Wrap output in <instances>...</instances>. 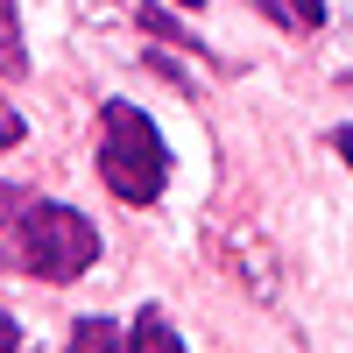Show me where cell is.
Listing matches in <instances>:
<instances>
[{
    "label": "cell",
    "instance_id": "cell-1",
    "mask_svg": "<svg viewBox=\"0 0 353 353\" xmlns=\"http://www.w3.org/2000/svg\"><path fill=\"white\" fill-rule=\"evenodd\" d=\"M99 261V226L64 198H36L21 184H0V269L28 283H78Z\"/></svg>",
    "mask_w": 353,
    "mask_h": 353
},
{
    "label": "cell",
    "instance_id": "cell-2",
    "mask_svg": "<svg viewBox=\"0 0 353 353\" xmlns=\"http://www.w3.org/2000/svg\"><path fill=\"white\" fill-rule=\"evenodd\" d=\"M92 163H99V184L121 205H134V212H149V205L170 191V141H163V128L134 99H106L99 106V149H92Z\"/></svg>",
    "mask_w": 353,
    "mask_h": 353
},
{
    "label": "cell",
    "instance_id": "cell-3",
    "mask_svg": "<svg viewBox=\"0 0 353 353\" xmlns=\"http://www.w3.org/2000/svg\"><path fill=\"white\" fill-rule=\"evenodd\" d=\"M128 353H184V339H176V325H170L156 304H141L128 318Z\"/></svg>",
    "mask_w": 353,
    "mask_h": 353
},
{
    "label": "cell",
    "instance_id": "cell-4",
    "mask_svg": "<svg viewBox=\"0 0 353 353\" xmlns=\"http://www.w3.org/2000/svg\"><path fill=\"white\" fill-rule=\"evenodd\" d=\"M64 353H128V332L113 325V318L85 311V318H71V339H64Z\"/></svg>",
    "mask_w": 353,
    "mask_h": 353
},
{
    "label": "cell",
    "instance_id": "cell-5",
    "mask_svg": "<svg viewBox=\"0 0 353 353\" xmlns=\"http://www.w3.org/2000/svg\"><path fill=\"white\" fill-rule=\"evenodd\" d=\"M248 8H261L276 28H290V36H318V28H325V0H248Z\"/></svg>",
    "mask_w": 353,
    "mask_h": 353
},
{
    "label": "cell",
    "instance_id": "cell-6",
    "mask_svg": "<svg viewBox=\"0 0 353 353\" xmlns=\"http://www.w3.org/2000/svg\"><path fill=\"white\" fill-rule=\"evenodd\" d=\"M0 78H28V36L14 0H0Z\"/></svg>",
    "mask_w": 353,
    "mask_h": 353
},
{
    "label": "cell",
    "instance_id": "cell-7",
    "mask_svg": "<svg viewBox=\"0 0 353 353\" xmlns=\"http://www.w3.org/2000/svg\"><path fill=\"white\" fill-rule=\"evenodd\" d=\"M0 149H21V113L0 99Z\"/></svg>",
    "mask_w": 353,
    "mask_h": 353
},
{
    "label": "cell",
    "instance_id": "cell-8",
    "mask_svg": "<svg viewBox=\"0 0 353 353\" xmlns=\"http://www.w3.org/2000/svg\"><path fill=\"white\" fill-rule=\"evenodd\" d=\"M325 141H332V149H339V163H346V170H353V128H332V134H325Z\"/></svg>",
    "mask_w": 353,
    "mask_h": 353
},
{
    "label": "cell",
    "instance_id": "cell-9",
    "mask_svg": "<svg viewBox=\"0 0 353 353\" xmlns=\"http://www.w3.org/2000/svg\"><path fill=\"white\" fill-rule=\"evenodd\" d=\"M14 346H21V325H14L8 311H0V353H14Z\"/></svg>",
    "mask_w": 353,
    "mask_h": 353
},
{
    "label": "cell",
    "instance_id": "cell-10",
    "mask_svg": "<svg viewBox=\"0 0 353 353\" xmlns=\"http://www.w3.org/2000/svg\"><path fill=\"white\" fill-rule=\"evenodd\" d=\"M176 8H191V14H198V8H205V0H176Z\"/></svg>",
    "mask_w": 353,
    "mask_h": 353
},
{
    "label": "cell",
    "instance_id": "cell-11",
    "mask_svg": "<svg viewBox=\"0 0 353 353\" xmlns=\"http://www.w3.org/2000/svg\"><path fill=\"white\" fill-rule=\"evenodd\" d=\"M346 85H353V71H346Z\"/></svg>",
    "mask_w": 353,
    "mask_h": 353
}]
</instances>
